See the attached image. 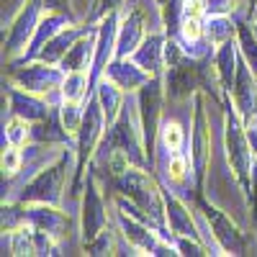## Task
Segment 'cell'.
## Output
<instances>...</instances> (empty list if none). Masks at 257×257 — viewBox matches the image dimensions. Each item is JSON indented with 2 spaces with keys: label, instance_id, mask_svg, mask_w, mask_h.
<instances>
[{
  "label": "cell",
  "instance_id": "cell-22",
  "mask_svg": "<svg viewBox=\"0 0 257 257\" xmlns=\"http://www.w3.org/2000/svg\"><path fill=\"white\" fill-rule=\"evenodd\" d=\"M85 31L82 24H70V26H64L59 34H54L44 47H41V52L34 57V59H44L49 64H59L64 59V54L70 52V47L75 44V39Z\"/></svg>",
  "mask_w": 257,
  "mask_h": 257
},
{
  "label": "cell",
  "instance_id": "cell-23",
  "mask_svg": "<svg viewBox=\"0 0 257 257\" xmlns=\"http://www.w3.org/2000/svg\"><path fill=\"white\" fill-rule=\"evenodd\" d=\"M239 24H234L231 16H206V41L211 49H219L226 41L237 39Z\"/></svg>",
  "mask_w": 257,
  "mask_h": 257
},
{
  "label": "cell",
  "instance_id": "cell-33",
  "mask_svg": "<svg viewBox=\"0 0 257 257\" xmlns=\"http://www.w3.org/2000/svg\"><path fill=\"white\" fill-rule=\"evenodd\" d=\"M123 6H126V0H98V3L93 6L90 24H95V21H100L103 16H108V13H121Z\"/></svg>",
  "mask_w": 257,
  "mask_h": 257
},
{
  "label": "cell",
  "instance_id": "cell-24",
  "mask_svg": "<svg viewBox=\"0 0 257 257\" xmlns=\"http://www.w3.org/2000/svg\"><path fill=\"white\" fill-rule=\"evenodd\" d=\"M90 95H93V90H90V72L75 70V72L64 75L62 98H67V100H88Z\"/></svg>",
  "mask_w": 257,
  "mask_h": 257
},
{
  "label": "cell",
  "instance_id": "cell-27",
  "mask_svg": "<svg viewBox=\"0 0 257 257\" xmlns=\"http://www.w3.org/2000/svg\"><path fill=\"white\" fill-rule=\"evenodd\" d=\"M26 165V152L24 147L16 144H3V157H0V167H3V178L13 180Z\"/></svg>",
  "mask_w": 257,
  "mask_h": 257
},
{
  "label": "cell",
  "instance_id": "cell-31",
  "mask_svg": "<svg viewBox=\"0 0 257 257\" xmlns=\"http://www.w3.org/2000/svg\"><path fill=\"white\" fill-rule=\"evenodd\" d=\"M85 254H90V257H103V254H116V229H105L100 237H95L90 244H85L82 247Z\"/></svg>",
  "mask_w": 257,
  "mask_h": 257
},
{
  "label": "cell",
  "instance_id": "cell-18",
  "mask_svg": "<svg viewBox=\"0 0 257 257\" xmlns=\"http://www.w3.org/2000/svg\"><path fill=\"white\" fill-rule=\"evenodd\" d=\"M103 77H111L121 90H126L128 95L132 93H139L144 85L152 80V75H149L147 70H142L139 64L132 59V57H123V59H113L108 67H105V75ZM157 77V75H155Z\"/></svg>",
  "mask_w": 257,
  "mask_h": 257
},
{
  "label": "cell",
  "instance_id": "cell-34",
  "mask_svg": "<svg viewBox=\"0 0 257 257\" xmlns=\"http://www.w3.org/2000/svg\"><path fill=\"white\" fill-rule=\"evenodd\" d=\"M183 16L206 18V0H183Z\"/></svg>",
  "mask_w": 257,
  "mask_h": 257
},
{
  "label": "cell",
  "instance_id": "cell-21",
  "mask_svg": "<svg viewBox=\"0 0 257 257\" xmlns=\"http://www.w3.org/2000/svg\"><path fill=\"white\" fill-rule=\"evenodd\" d=\"M95 98L100 103V108H103V116H105V123H108V128L113 126V121L118 118V113L123 111V105H126V90H121L118 85L111 80V77H100L98 85H95Z\"/></svg>",
  "mask_w": 257,
  "mask_h": 257
},
{
  "label": "cell",
  "instance_id": "cell-25",
  "mask_svg": "<svg viewBox=\"0 0 257 257\" xmlns=\"http://www.w3.org/2000/svg\"><path fill=\"white\" fill-rule=\"evenodd\" d=\"M31 134H34V123L26 121V118H21V116H16V113H11V118L3 126V144L26 147L31 142Z\"/></svg>",
  "mask_w": 257,
  "mask_h": 257
},
{
  "label": "cell",
  "instance_id": "cell-12",
  "mask_svg": "<svg viewBox=\"0 0 257 257\" xmlns=\"http://www.w3.org/2000/svg\"><path fill=\"white\" fill-rule=\"evenodd\" d=\"M162 80H165L167 100H173V103L193 100V95L203 90V64H201V59L188 54L183 62L167 67L162 72Z\"/></svg>",
  "mask_w": 257,
  "mask_h": 257
},
{
  "label": "cell",
  "instance_id": "cell-20",
  "mask_svg": "<svg viewBox=\"0 0 257 257\" xmlns=\"http://www.w3.org/2000/svg\"><path fill=\"white\" fill-rule=\"evenodd\" d=\"M95 41H98V29H85L75 39V44L70 47V52L64 54V59L59 62V67L64 72H75V70L90 72L93 57H95Z\"/></svg>",
  "mask_w": 257,
  "mask_h": 257
},
{
  "label": "cell",
  "instance_id": "cell-16",
  "mask_svg": "<svg viewBox=\"0 0 257 257\" xmlns=\"http://www.w3.org/2000/svg\"><path fill=\"white\" fill-rule=\"evenodd\" d=\"M6 95H8V111L21 116V118H26V121H31V123L44 121L54 111V105H57V103H52L44 95H36V93H29V90L13 88V85L6 88Z\"/></svg>",
  "mask_w": 257,
  "mask_h": 257
},
{
  "label": "cell",
  "instance_id": "cell-19",
  "mask_svg": "<svg viewBox=\"0 0 257 257\" xmlns=\"http://www.w3.org/2000/svg\"><path fill=\"white\" fill-rule=\"evenodd\" d=\"M167 31H152L147 34V39L139 44V49L132 54V59L139 64L142 70H147L149 75H162L165 72V44H167Z\"/></svg>",
  "mask_w": 257,
  "mask_h": 257
},
{
  "label": "cell",
  "instance_id": "cell-38",
  "mask_svg": "<svg viewBox=\"0 0 257 257\" xmlns=\"http://www.w3.org/2000/svg\"><path fill=\"white\" fill-rule=\"evenodd\" d=\"M247 8H249V16L257 13V0H247Z\"/></svg>",
  "mask_w": 257,
  "mask_h": 257
},
{
  "label": "cell",
  "instance_id": "cell-7",
  "mask_svg": "<svg viewBox=\"0 0 257 257\" xmlns=\"http://www.w3.org/2000/svg\"><path fill=\"white\" fill-rule=\"evenodd\" d=\"M100 149H105V152H108V149H123V152L132 157L134 165L152 170V160H149L147 139H144V126H142V116H139V105H123V111L118 113L113 126L105 132Z\"/></svg>",
  "mask_w": 257,
  "mask_h": 257
},
{
  "label": "cell",
  "instance_id": "cell-26",
  "mask_svg": "<svg viewBox=\"0 0 257 257\" xmlns=\"http://www.w3.org/2000/svg\"><path fill=\"white\" fill-rule=\"evenodd\" d=\"M59 118L64 123V128H67V134L75 139L80 126H82V118H85V100H67L62 98L59 103Z\"/></svg>",
  "mask_w": 257,
  "mask_h": 257
},
{
  "label": "cell",
  "instance_id": "cell-2",
  "mask_svg": "<svg viewBox=\"0 0 257 257\" xmlns=\"http://www.w3.org/2000/svg\"><path fill=\"white\" fill-rule=\"evenodd\" d=\"M116 193L126 196L157 229L167 231V193L152 178V170L132 165L123 175L113 178Z\"/></svg>",
  "mask_w": 257,
  "mask_h": 257
},
{
  "label": "cell",
  "instance_id": "cell-28",
  "mask_svg": "<svg viewBox=\"0 0 257 257\" xmlns=\"http://www.w3.org/2000/svg\"><path fill=\"white\" fill-rule=\"evenodd\" d=\"M237 44H239L242 59L249 64L252 72L257 75V36H254L249 24H239V29H237Z\"/></svg>",
  "mask_w": 257,
  "mask_h": 257
},
{
  "label": "cell",
  "instance_id": "cell-17",
  "mask_svg": "<svg viewBox=\"0 0 257 257\" xmlns=\"http://www.w3.org/2000/svg\"><path fill=\"white\" fill-rule=\"evenodd\" d=\"M167 231L170 237H196L203 239V229L198 221V211H190V206L167 193Z\"/></svg>",
  "mask_w": 257,
  "mask_h": 257
},
{
  "label": "cell",
  "instance_id": "cell-1",
  "mask_svg": "<svg viewBox=\"0 0 257 257\" xmlns=\"http://www.w3.org/2000/svg\"><path fill=\"white\" fill-rule=\"evenodd\" d=\"M75 149L64 147L59 152L47 160L36 173L29 175V180L18 188L16 196L3 198V201H21V203H59L64 185H67L70 170H75Z\"/></svg>",
  "mask_w": 257,
  "mask_h": 257
},
{
  "label": "cell",
  "instance_id": "cell-13",
  "mask_svg": "<svg viewBox=\"0 0 257 257\" xmlns=\"http://www.w3.org/2000/svg\"><path fill=\"white\" fill-rule=\"evenodd\" d=\"M26 221L41 231H47L59 244L62 239H67L72 229V216L67 211H62L59 203H26Z\"/></svg>",
  "mask_w": 257,
  "mask_h": 257
},
{
  "label": "cell",
  "instance_id": "cell-30",
  "mask_svg": "<svg viewBox=\"0 0 257 257\" xmlns=\"http://www.w3.org/2000/svg\"><path fill=\"white\" fill-rule=\"evenodd\" d=\"M185 142V132L178 121H162L160 126V144L167 149V152H180Z\"/></svg>",
  "mask_w": 257,
  "mask_h": 257
},
{
  "label": "cell",
  "instance_id": "cell-8",
  "mask_svg": "<svg viewBox=\"0 0 257 257\" xmlns=\"http://www.w3.org/2000/svg\"><path fill=\"white\" fill-rule=\"evenodd\" d=\"M44 13H47L44 0H26V3L16 11L8 29L3 31V57H6L8 64L26 59Z\"/></svg>",
  "mask_w": 257,
  "mask_h": 257
},
{
  "label": "cell",
  "instance_id": "cell-11",
  "mask_svg": "<svg viewBox=\"0 0 257 257\" xmlns=\"http://www.w3.org/2000/svg\"><path fill=\"white\" fill-rule=\"evenodd\" d=\"M165 80L162 75L152 77L144 88L137 93V105H139V116H142V126H144V139H147V152H149V160H152V167H155V160H157V142H160V126H162V105H165Z\"/></svg>",
  "mask_w": 257,
  "mask_h": 257
},
{
  "label": "cell",
  "instance_id": "cell-40",
  "mask_svg": "<svg viewBox=\"0 0 257 257\" xmlns=\"http://www.w3.org/2000/svg\"><path fill=\"white\" fill-rule=\"evenodd\" d=\"M95 3H98V0H93V6H95Z\"/></svg>",
  "mask_w": 257,
  "mask_h": 257
},
{
  "label": "cell",
  "instance_id": "cell-15",
  "mask_svg": "<svg viewBox=\"0 0 257 257\" xmlns=\"http://www.w3.org/2000/svg\"><path fill=\"white\" fill-rule=\"evenodd\" d=\"M147 16L142 8H128L121 13V24H118V36H116V59L132 57L139 44L147 39Z\"/></svg>",
  "mask_w": 257,
  "mask_h": 257
},
{
  "label": "cell",
  "instance_id": "cell-35",
  "mask_svg": "<svg viewBox=\"0 0 257 257\" xmlns=\"http://www.w3.org/2000/svg\"><path fill=\"white\" fill-rule=\"evenodd\" d=\"M249 213H252V224L257 231V165H254V173H252V190H249Z\"/></svg>",
  "mask_w": 257,
  "mask_h": 257
},
{
  "label": "cell",
  "instance_id": "cell-14",
  "mask_svg": "<svg viewBox=\"0 0 257 257\" xmlns=\"http://www.w3.org/2000/svg\"><path fill=\"white\" fill-rule=\"evenodd\" d=\"M226 98H231V103L237 105V111L244 118V123L257 118V75L252 72L249 64L242 59V54H239L237 77H234V88H231V93Z\"/></svg>",
  "mask_w": 257,
  "mask_h": 257
},
{
  "label": "cell",
  "instance_id": "cell-5",
  "mask_svg": "<svg viewBox=\"0 0 257 257\" xmlns=\"http://www.w3.org/2000/svg\"><path fill=\"white\" fill-rule=\"evenodd\" d=\"M196 211H198V221L208 231V239L216 249V254H244L247 252V234L237 226L226 211H221L216 203L206 201L203 190H196Z\"/></svg>",
  "mask_w": 257,
  "mask_h": 257
},
{
  "label": "cell",
  "instance_id": "cell-6",
  "mask_svg": "<svg viewBox=\"0 0 257 257\" xmlns=\"http://www.w3.org/2000/svg\"><path fill=\"white\" fill-rule=\"evenodd\" d=\"M64 72L59 64H49L44 59H24V62H11L6 70V80L13 88L29 90L36 95H44L52 103H62V82Z\"/></svg>",
  "mask_w": 257,
  "mask_h": 257
},
{
  "label": "cell",
  "instance_id": "cell-10",
  "mask_svg": "<svg viewBox=\"0 0 257 257\" xmlns=\"http://www.w3.org/2000/svg\"><path fill=\"white\" fill-rule=\"evenodd\" d=\"M111 226H113V221H111V211H108V203H105V196L100 190V180L95 173H88L85 185H82V206H80V242H82V247L90 244L95 237H100Z\"/></svg>",
  "mask_w": 257,
  "mask_h": 257
},
{
  "label": "cell",
  "instance_id": "cell-36",
  "mask_svg": "<svg viewBox=\"0 0 257 257\" xmlns=\"http://www.w3.org/2000/svg\"><path fill=\"white\" fill-rule=\"evenodd\" d=\"M47 11H57V13H67L72 16V3L70 0H44Z\"/></svg>",
  "mask_w": 257,
  "mask_h": 257
},
{
  "label": "cell",
  "instance_id": "cell-32",
  "mask_svg": "<svg viewBox=\"0 0 257 257\" xmlns=\"http://www.w3.org/2000/svg\"><path fill=\"white\" fill-rule=\"evenodd\" d=\"M247 0H206V16H231Z\"/></svg>",
  "mask_w": 257,
  "mask_h": 257
},
{
  "label": "cell",
  "instance_id": "cell-37",
  "mask_svg": "<svg viewBox=\"0 0 257 257\" xmlns=\"http://www.w3.org/2000/svg\"><path fill=\"white\" fill-rule=\"evenodd\" d=\"M247 137H249V147H252V155H254V162H257V118L247 123Z\"/></svg>",
  "mask_w": 257,
  "mask_h": 257
},
{
  "label": "cell",
  "instance_id": "cell-3",
  "mask_svg": "<svg viewBox=\"0 0 257 257\" xmlns=\"http://www.w3.org/2000/svg\"><path fill=\"white\" fill-rule=\"evenodd\" d=\"M224 155H226V165L231 170L234 180L239 183L242 193L249 198L252 190V173H254V155L249 147V137H247V123L239 116L237 105L231 103V98H226L224 103Z\"/></svg>",
  "mask_w": 257,
  "mask_h": 257
},
{
  "label": "cell",
  "instance_id": "cell-4",
  "mask_svg": "<svg viewBox=\"0 0 257 257\" xmlns=\"http://www.w3.org/2000/svg\"><path fill=\"white\" fill-rule=\"evenodd\" d=\"M105 132H108V123H105L103 108L95 98V93L85 100V118L82 126L75 137V175H72V193L80 196L85 178H88V167L95 160L98 149L105 139Z\"/></svg>",
  "mask_w": 257,
  "mask_h": 257
},
{
  "label": "cell",
  "instance_id": "cell-9",
  "mask_svg": "<svg viewBox=\"0 0 257 257\" xmlns=\"http://www.w3.org/2000/svg\"><path fill=\"white\" fill-rule=\"evenodd\" d=\"M208 95L203 90H198L193 95V116H190V167H193V183L196 190H203L206 175H208V165H211V144H213V134H211V121H208Z\"/></svg>",
  "mask_w": 257,
  "mask_h": 257
},
{
  "label": "cell",
  "instance_id": "cell-39",
  "mask_svg": "<svg viewBox=\"0 0 257 257\" xmlns=\"http://www.w3.org/2000/svg\"><path fill=\"white\" fill-rule=\"evenodd\" d=\"M249 26H252V31H254V36H257V18H252V24H249Z\"/></svg>",
  "mask_w": 257,
  "mask_h": 257
},
{
  "label": "cell",
  "instance_id": "cell-29",
  "mask_svg": "<svg viewBox=\"0 0 257 257\" xmlns=\"http://www.w3.org/2000/svg\"><path fill=\"white\" fill-rule=\"evenodd\" d=\"M188 175L193 178V167H190V157L183 152H170V160H167V180L175 183V185H183L188 180Z\"/></svg>",
  "mask_w": 257,
  "mask_h": 257
}]
</instances>
